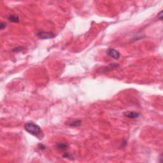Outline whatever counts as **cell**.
Segmentation results:
<instances>
[{
  "label": "cell",
  "mask_w": 163,
  "mask_h": 163,
  "mask_svg": "<svg viewBox=\"0 0 163 163\" xmlns=\"http://www.w3.org/2000/svg\"><path fill=\"white\" fill-rule=\"evenodd\" d=\"M107 54H108L110 57L114 58V59H119V58L121 57L120 53L118 52L117 51L114 49V48H109V49L107 51Z\"/></svg>",
  "instance_id": "3957f363"
},
{
  "label": "cell",
  "mask_w": 163,
  "mask_h": 163,
  "mask_svg": "<svg viewBox=\"0 0 163 163\" xmlns=\"http://www.w3.org/2000/svg\"><path fill=\"white\" fill-rule=\"evenodd\" d=\"M24 129L27 133L37 137L39 140H41L44 138V134L41 128L33 122H27L24 125Z\"/></svg>",
  "instance_id": "6da1fadb"
},
{
  "label": "cell",
  "mask_w": 163,
  "mask_h": 163,
  "mask_svg": "<svg viewBox=\"0 0 163 163\" xmlns=\"http://www.w3.org/2000/svg\"><path fill=\"white\" fill-rule=\"evenodd\" d=\"M6 23H4V22H1V24H0V29H1V30H3V29H5V27H6Z\"/></svg>",
  "instance_id": "9c48e42d"
},
{
  "label": "cell",
  "mask_w": 163,
  "mask_h": 163,
  "mask_svg": "<svg viewBox=\"0 0 163 163\" xmlns=\"http://www.w3.org/2000/svg\"><path fill=\"white\" fill-rule=\"evenodd\" d=\"M36 35L40 39L45 40V39L53 38L55 37V34L52 32L45 31H38L36 33Z\"/></svg>",
  "instance_id": "7a4b0ae2"
},
{
  "label": "cell",
  "mask_w": 163,
  "mask_h": 163,
  "mask_svg": "<svg viewBox=\"0 0 163 163\" xmlns=\"http://www.w3.org/2000/svg\"><path fill=\"white\" fill-rule=\"evenodd\" d=\"M7 19L9 21L11 22H13V23H18V22H20V19L19 17L16 15L11 14L7 16Z\"/></svg>",
  "instance_id": "5b68a950"
},
{
  "label": "cell",
  "mask_w": 163,
  "mask_h": 163,
  "mask_svg": "<svg viewBox=\"0 0 163 163\" xmlns=\"http://www.w3.org/2000/svg\"><path fill=\"white\" fill-rule=\"evenodd\" d=\"M124 115L127 118L129 119H136V118L139 117L140 115V114L136 111H126L124 114Z\"/></svg>",
  "instance_id": "277c9868"
},
{
  "label": "cell",
  "mask_w": 163,
  "mask_h": 163,
  "mask_svg": "<svg viewBox=\"0 0 163 163\" xmlns=\"http://www.w3.org/2000/svg\"><path fill=\"white\" fill-rule=\"evenodd\" d=\"M82 121L80 120H75L68 124V126L72 127H79L81 125Z\"/></svg>",
  "instance_id": "52a82bcc"
},
{
  "label": "cell",
  "mask_w": 163,
  "mask_h": 163,
  "mask_svg": "<svg viewBox=\"0 0 163 163\" xmlns=\"http://www.w3.org/2000/svg\"><path fill=\"white\" fill-rule=\"evenodd\" d=\"M38 148L39 149H40V150H44L46 149V147H45L44 145H42V144H39L38 146Z\"/></svg>",
  "instance_id": "ba28073f"
},
{
  "label": "cell",
  "mask_w": 163,
  "mask_h": 163,
  "mask_svg": "<svg viewBox=\"0 0 163 163\" xmlns=\"http://www.w3.org/2000/svg\"><path fill=\"white\" fill-rule=\"evenodd\" d=\"M157 17H158V19H160V20H162V11H161V12H159V13H158V15H157Z\"/></svg>",
  "instance_id": "30bf717a"
},
{
  "label": "cell",
  "mask_w": 163,
  "mask_h": 163,
  "mask_svg": "<svg viewBox=\"0 0 163 163\" xmlns=\"http://www.w3.org/2000/svg\"><path fill=\"white\" fill-rule=\"evenodd\" d=\"M68 147H69V145L65 143H58L56 144L57 149L59 150H62V151L66 150L68 148Z\"/></svg>",
  "instance_id": "8992f818"
}]
</instances>
